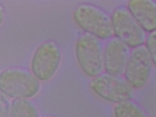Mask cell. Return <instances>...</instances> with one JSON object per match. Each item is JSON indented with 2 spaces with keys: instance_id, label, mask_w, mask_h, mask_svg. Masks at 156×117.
Returning a JSON list of instances; mask_svg holds the SVG:
<instances>
[{
  "instance_id": "1",
  "label": "cell",
  "mask_w": 156,
  "mask_h": 117,
  "mask_svg": "<svg viewBox=\"0 0 156 117\" xmlns=\"http://www.w3.org/2000/svg\"><path fill=\"white\" fill-rule=\"evenodd\" d=\"M73 16L84 33L103 41L113 37L111 16L98 5L88 2L79 4L75 8Z\"/></svg>"
},
{
  "instance_id": "2",
  "label": "cell",
  "mask_w": 156,
  "mask_h": 117,
  "mask_svg": "<svg viewBox=\"0 0 156 117\" xmlns=\"http://www.w3.org/2000/svg\"><path fill=\"white\" fill-rule=\"evenodd\" d=\"M103 41L88 34L80 35L75 44L77 64L87 76L91 79L104 72Z\"/></svg>"
},
{
  "instance_id": "3",
  "label": "cell",
  "mask_w": 156,
  "mask_h": 117,
  "mask_svg": "<svg viewBox=\"0 0 156 117\" xmlns=\"http://www.w3.org/2000/svg\"><path fill=\"white\" fill-rule=\"evenodd\" d=\"M40 89L39 80L27 70L11 68L0 73V92L8 98L28 99L36 96Z\"/></svg>"
},
{
  "instance_id": "4",
  "label": "cell",
  "mask_w": 156,
  "mask_h": 117,
  "mask_svg": "<svg viewBox=\"0 0 156 117\" xmlns=\"http://www.w3.org/2000/svg\"><path fill=\"white\" fill-rule=\"evenodd\" d=\"M89 87L101 99L116 104L132 100L134 90L123 76H117L103 72L91 79Z\"/></svg>"
},
{
  "instance_id": "5",
  "label": "cell",
  "mask_w": 156,
  "mask_h": 117,
  "mask_svg": "<svg viewBox=\"0 0 156 117\" xmlns=\"http://www.w3.org/2000/svg\"><path fill=\"white\" fill-rule=\"evenodd\" d=\"M110 16L113 37L131 49L144 45L147 34L136 22L126 6H118Z\"/></svg>"
},
{
  "instance_id": "6",
  "label": "cell",
  "mask_w": 156,
  "mask_h": 117,
  "mask_svg": "<svg viewBox=\"0 0 156 117\" xmlns=\"http://www.w3.org/2000/svg\"><path fill=\"white\" fill-rule=\"evenodd\" d=\"M62 58V49L56 42H44L36 48L32 57L31 69L33 75L40 81L49 80L59 69Z\"/></svg>"
},
{
  "instance_id": "7",
  "label": "cell",
  "mask_w": 156,
  "mask_h": 117,
  "mask_svg": "<svg viewBox=\"0 0 156 117\" xmlns=\"http://www.w3.org/2000/svg\"><path fill=\"white\" fill-rule=\"evenodd\" d=\"M155 65L144 46L132 48L123 76L133 89H140L147 84Z\"/></svg>"
},
{
  "instance_id": "8",
  "label": "cell",
  "mask_w": 156,
  "mask_h": 117,
  "mask_svg": "<svg viewBox=\"0 0 156 117\" xmlns=\"http://www.w3.org/2000/svg\"><path fill=\"white\" fill-rule=\"evenodd\" d=\"M131 48L115 37L104 44V71L117 76H123Z\"/></svg>"
},
{
  "instance_id": "9",
  "label": "cell",
  "mask_w": 156,
  "mask_h": 117,
  "mask_svg": "<svg viewBox=\"0 0 156 117\" xmlns=\"http://www.w3.org/2000/svg\"><path fill=\"white\" fill-rule=\"evenodd\" d=\"M126 7L147 34L156 31V1L129 0L127 3Z\"/></svg>"
},
{
  "instance_id": "10",
  "label": "cell",
  "mask_w": 156,
  "mask_h": 117,
  "mask_svg": "<svg viewBox=\"0 0 156 117\" xmlns=\"http://www.w3.org/2000/svg\"><path fill=\"white\" fill-rule=\"evenodd\" d=\"M11 117H39L36 105L29 99H14L11 103Z\"/></svg>"
},
{
  "instance_id": "11",
  "label": "cell",
  "mask_w": 156,
  "mask_h": 117,
  "mask_svg": "<svg viewBox=\"0 0 156 117\" xmlns=\"http://www.w3.org/2000/svg\"><path fill=\"white\" fill-rule=\"evenodd\" d=\"M113 112L114 117H147L142 109L132 100L115 104Z\"/></svg>"
},
{
  "instance_id": "12",
  "label": "cell",
  "mask_w": 156,
  "mask_h": 117,
  "mask_svg": "<svg viewBox=\"0 0 156 117\" xmlns=\"http://www.w3.org/2000/svg\"><path fill=\"white\" fill-rule=\"evenodd\" d=\"M145 49L150 56L154 64L156 59V32L148 33L146 36L144 45Z\"/></svg>"
},
{
  "instance_id": "13",
  "label": "cell",
  "mask_w": 156,
  "mask_h": 117,
  "mask_svg": "<svg viewBox=\"0 0 156 117\" xmlns=\"http://www.w3.org/2000/svg\"><path fill=\"white\" fill-rule=\"evenodd\" d=\"M0 117H11L9 99L1 92H0Z\"/></svg>"
},
{
  "instance_id": "14",
  "label": "cell",
  "mask_w": 156,
  "mask_h": 117,
  "mask_svg": "<svg viewBox=\"0 0 156 117\" xmlns=\"http://www.w3.org/2000/svg\"><path fill=\"white\" fill-rule=\"evenodd\" d=\"M4 16H5V14H4L3 7L0 5V26L3 23Z\"/></svg>"
},
{
  "instance_id": "15",
  "label": "cell",
  "mask_w": 156,
  "mask_h": 117,
  "mask_svg": "<svg viewBox=\"0 0 156 117\" xmlns=\"http://www.w3.org/2000/svg\"><path fill=\"white\" fill-rule=\"evenodd\" d=\"M49 117V116H46V117Z\"/></svg>"
}]
</instances>
